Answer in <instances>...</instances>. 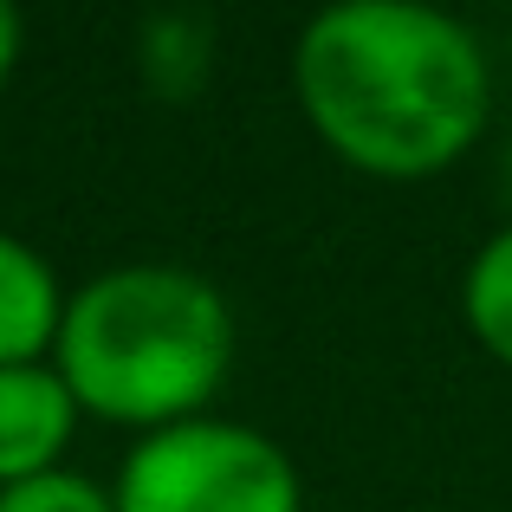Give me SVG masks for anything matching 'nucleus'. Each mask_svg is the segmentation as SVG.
I'll return each instance as SVG.
<instances>
[{
    "label": "nucleus",
    "instance_id": "1",
    "mask_svg": "<svg viewBox=\"0 0 512 512\" xmlns=\"http://www.w3.org/2000/svg\"><path fill=\"white\" fill-rule=\"evenodd\" d=\"M292 91L338 163L422 182L480 143L493 72L480 39L422 0H338L292 46Z\"/></svg>",
    "mask_w": 512,
    "mask_h": 512
},
{
    "label": "nucleus",
    "instance_id": "2",
    "mask_svg": "<svg viewBox=\"0 0 512 512\" xmlns=\"http://www.w3.org/2000/svg\"><path fill=\"white\" fill-rule=\"evenodd\" d=\"M52 370L98 422L156 428L195 422L234 370V312L214 279L137 260L85 279L65 299Z\"/></svg>",
    "mask_w": 512,
    "mask_h": 512
},
{
    "label": "nucleus",
    "instance_id": "3",
    "mask_svg": "<svg viewBox=\"0 0 512 512\" xmlns=\"http://www.w3.org/2000/svg\"><path fill=\"white\" fill-rule=\"evenodd\" d=\"M117 512H305L292 454L221 415L137 435L111 487Z\"/></svg>",
    "mask_w": 512,
    "mask_h": 512
},
{
    "label": "nucleus",
    "instance_id": "4",
    "mask_svg": "<svg viewBox=\"0 0 512 512\" xmlns=\"http://www.w3.org/2000/svg\"><path fill=\"white\" fill-rule=\"evenodd\" d=\"M78 415L85 409H78V396L65 389V376L52 370V357L0 370V487L65 467Z\"/></svg>",
    "mask_w": 512,
    "mask_h": 512
},
{
    "label": "nucleus",
    "instance_id": "5",
    "mask_svg": "<svg viewBox=\"0 0 512 512\" xmlns=\"http://www.w3.org/2000/svg\"><path fill=\"white\" fill-rule=\"evenodd\" d=\"M65 299L72 292H59V273H52L46 253L0 227V370L52 357L65 325Z\"/></svg>",
    "mask_w": 512,
    "mask_h": 512
},
{
    "label": "nucleus",
    "instance_id": "6",
    "mask_svg": "<svg viewBox=\"0 0 512 512\" xmlns=\"http://www.w3.org/2000/svg\"><path fill=\"white\" fill-rule=\"evenodd\" d=\"M461 312H467L474 344L487 350L493 363H506V370H512V221L474 253V260H467Z\"/></svg>",
    "mask_w": 512,
    "mask_h": 512
},
{
    "label": "nucleus",
    "instance_id": "7",
    "mask_svg": "<svg viewBox=\"0 0 512 512\" xmlns=\"http://www.w3.org/2000/svg\"><path fill=\"white\" fill-rule=\"evenodd\" d=\"M208 52H214V39L195 13H156L143 26V72H150V85L163 98H188L208 78Z\"/></svg>",
    "mask_w": 512,
    "mask_h": 512
},
{
    "label": "nucleus",
    "instance_id": "8",
    "mask_svg": "<svg viewBox=\"0 0 512 512\" xmlns=\"http://www.w3.org/2000/svg\"><path fill=\"white\" fill-rule=\"evenodd\" d=\"M0 512H117V500H111V487H98L78 467H52V474L0 487Z\"/></svg>",
    "mask_w": 512,
    "mask_h": 512
},
{
    "label": "nucleus",
    "instance_id": "9",
    "mask_svg": "<svg viewBox=\"0 0 512 512\" xmlns=\"http://www.w3.org/2000/svg\"><path fill=\"white\" fill-rule=\"evenodd\" d=\"M20 46H26V20H20V7L0 0V85H7L13 65H20Z\"/></svg>",
    "mask_w": 512,
    "mask_h": 512
}]
</instances>
